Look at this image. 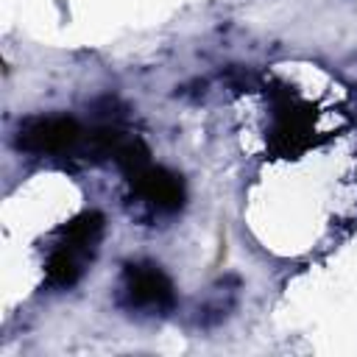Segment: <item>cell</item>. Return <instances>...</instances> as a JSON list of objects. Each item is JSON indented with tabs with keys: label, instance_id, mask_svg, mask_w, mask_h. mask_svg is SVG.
<instances>
[{
	"label": "cell",
	"instance_id": "2",
	"mask_svg": "<svg viewBox=\"0 0 357 357\" xmlns=\"http://www.w3.org/2000/svg\"><path fill=\"white\" fill-rule=\"evenodd\" d=\"M78 145H86V131L64 114H45V117H28L17 131V148L25 153H67Z\"/></svg>",
	"mask_w": 357,
	"mask_h": 357
},
{
	"label": "cell",
	"instance_id": "1",
	"mask_svg": "<svg viewBox=\"0 0 357 357\" xmlns=\"http://www.w3.org/2000/svg\"><path fill=\"white\" fill-rule=\"evenodd\" d=\"M120 301L142 315H165L176 304V290L167 273L153 262H128L123 268Z\"/></svg>",
	"mask_w": 357,
	"mask_h": 357
},
{
	"label": "cell",
	"instance_id": "3",
	"mask_svg": "<svg viewBox=\"0 0 357 357\" xmlns=\"http://www.w3.org/2000/svg\"><path fill=\"white\" fill-rule=\"evenodd\" d=\"M131 192L139 204H145L153 212H176L184 204V184L176 173L156 167L153 162H145L126 173Z\"/></svg>",
	"mask_w": 357,
	"mask_h": 357
}]
</instances>
